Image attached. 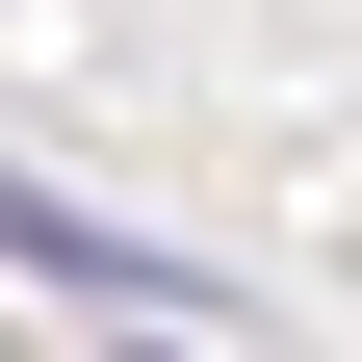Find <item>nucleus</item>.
<instances>
[{
	"instance_id": "1",
	"label": "nucleus",
	"mask_w": 362,
	"mask_h": 362,
	"mask_svg": "<svg viewBox=\"0 0 362 362\" xmlns=\"http://www.w3.org/2000/svg\"><path fill=\"white\" fill-rule=\"evenodd\" d=\"M0 259H26V285H104V310H207L156 233H104V207H52V181H0Z\"/></svg>"
}]
</instances>
